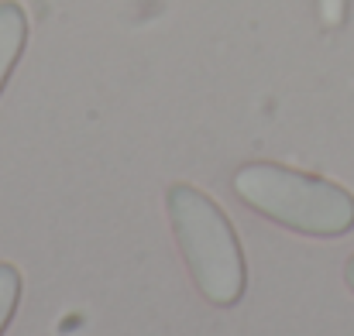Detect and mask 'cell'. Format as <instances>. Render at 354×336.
<instances>
[{
  "label": "cell",
  "mask_w": 354,
  "mask_h": 336,
  "mask_svg": "<svg viewBox=\"0 0 354 336\" xmlns=\"http://www.w3.org/2000/svg\"><path fill=\"white\" fill-rule=\"evenodd\" d=\"M231 189L258 217L303 237H344L354 230V196L324 175L248 161L234 172Z\"/></svg>",
  "instance_id": "cell-1"
},
{
  "label": "cell",
  "mask_w": 354,
  "mask_h": 336,
  "mask_svg": "<svg viewBox=\"0 0 354 336\" xmlns=\"http://www.w3.org/2000/svg\"><path fill=\"white\" fill-rule=\"evenodd\" d=\"M165 213L200 295L221 309L237 306L248 285V264L224 210L203 189L176 182L165 192Z\"/></svg>",
  "instance_id": "cell-2"
},
{
  "label": "cell",
  "mask_w": 354,
  "mask_h": 336,
  "mask_svg": "<svg viewBox=\"0 0 354 336\" xmlns=\"http://www.w3.org/2000/svg\"><path fill=\"white\" fill-rule=\"evenodd\" d=\"M21 302V271L10 261H0V336L7 333Z\"/></svg>",
  "instance_id": "cell-4"
},
{
  "label": "cell",
  "mask_w": 354,
  "mask_h": 336,
  "mask_svg": "<svg viewBox=\"0 0 354 336\" xmlns=\"http://www.w3.org/2000/svg\"><path fill=\"white\" fill-rule=\"evenodd\" d=\"M344 281H348V288L354 292V254L348 257V264H344Z\"/></svg>",
  "instance_id": "cell-5"
},
{
  "label": "cell",
  "mask_w": 354,
  "mask_h": 336,
  "mask_svg": "<svg viewBox=\"0 0 354 336\" xmlns=\"http://www.w3.org/2000/svg\"><path fill=\"white\" fill-rule=\"evenodd\" d=\"M28 45V14L17 0H0V93Z\"/></svg>",
  "instance_id": "cell-3"
}]
</instances>
